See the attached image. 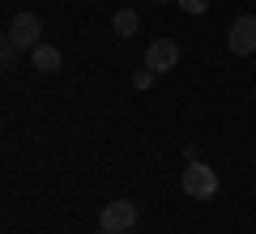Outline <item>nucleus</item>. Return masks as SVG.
Returning <instances> with one entry per match:
<instances>
[{
  "instance_id": "f03ea898",
  "label": "nucleus",
  "mask_w": 256,
  "mask_h": 234,
  "mask_svg": "<svg viewBox=\"0 0 256 234\" xmlns=\"http://www.w3.org/2000/svg\"><path fill=\"white\" fill-rule=\"evenodd\" d=\"M137 226V205L132 200H111L98 213V234H128Z\"/></svg>"
},
{
  "instance_id": "f257e3e1",
  "label": "nucleus",
  "mask_w": 256,
  "mask_h": 234,
  "mask_svg": "<svg viewBox=\"0 0 256 234\" xmlns=\"http://www.w3.org/2000/svg\"><path fill=\"white\" fill-rule=\"evenodd\" d=\"M180 188H184V196H192V200H214L218 196V171H210L205 162L192 158V162L184 166V175H180Z\"/></svg>"
},
{
  "instance_id": "0eeeda50",
  "label": "nucleus",
  "mask_w": 256,
  "mask_h": 234,
  "mask_svg": "<svg viewBox=\"0 0 256 234\" xmlns=\"http://www.w3.org/2000/svg\"><path fill=\"white\" fill-rule=\"evenodd\" d=\"M111 30H116L120 38H132V34H137V13H132V9H120L116 17H111Z\"/></svg>"
},
{
  "instance_id": "39448f33",
  "label": "nucleus",
  "mask_w": 256,
  "mask_h": 234,
  "mask_svg": "<svg viewBox=\"0 0 256 234\" xmlns=\"http://www.w3.org/2000/svg\"><path fill=\"white\" fill-rule=\"evenodd\" d=\"M175 64H180V43H175V38H154V43L146 47V68L171 72Z\"/></svg>"
},
{
  "instance_id": "9d476101",
  "label": "nucleus",
  "mask_w": 256,
  "mask_h": 234,
  "mask_svg": "<svg viewBox=\"0 0 256 234\" xmlns=\"http://www.w3.org/2000/svg\"><path fill=\"white\" fill-rule=\"evenodd\" d=\"M0 60H4V68H13V64H18V47H13L9 38H4V51H0Z\"/></svg>"
},
{
  "instance_id": "20e7f679",
  "label": "nucleus",
  "mask_w": 256,
  "mask_h": 234,
  "mask_svg": "<svg viewBox=\"0 0 256 234\" xmlns=\"http://www.w3.org/2000/svg\"><path fill=\"white\" fill-rule=\"evenodd\" d=\"M226 51H230V55H256V17H252V13H244V17L230 21V30H226Z\"/></svg>"
},
{
  "instance_id": "6e6552de",
  "label": "nucleus",
  "mask_w": 256,
  "mask_h": 234,
  "mask_svg": "<svg viewBox=\"0 0 256 234\" xmlns=\"http://www.w3.org/2000/svg\"><path fill=\"white\" fill-rule=\"evenodd\" d=\"M154 77H158L154 68H141L137 77H132V85H137V90H150V81H154Z\"/></svg>"
},
{
  "instance_id": "f8f14e48",
  "label": "nucleus",
  "mask_w": 256,
  "mask_h": 234,
  "mask_svg": "<svg viewBox=\"0 0 256 234\" xmlns=\"http://www.w3.org/2000/svg\"><path fill=\"white\" fill-rule=\"evenodd\" d=\"M128 234H132V230H128Z\"/></svg>"
},
{
  "instance_id": "7ed1b4c3",
  "label": "nucleus",
  "mask_w": 256,
  "mask_h": 234,
  "mask_svg": "<svg viewBox=\"0 0 256 234\" xmlns=\"http://www.w3.org/2000/svg\"><path fill=\"white\" fill-rule=\"evenodd\" d=\"M9 38L18 51H34L38 43H43V21H38V13H18V17L9 21Z\"/></svg>"
},
{
  "instance_id": "423d86ee",
  "label": "nucleus",
  "mask_w": 256,
  "mask_h": 234,
  "mask_svg": "<svg viewBox=\"0 0 256 234\" xmlns=\"http://www.w3.org/2000/svg\"><path fill=\"white\" fill-rule=\"evenodd\" d=\"M30 68H34V72H60V47L38 43L34 51H30Z\"/></svg>"
},
{
  "instance_id": "1a4fd4ad",
  "label": "nucleus",
  "mask_w": 256,
  "mask_h": 234,
  "mask_svg": "<svg viewBox=\"0 0 256 234\" xmlns=\"http://www.w3.org/2000/svg\"><path fill=\"white\" fill-rule=\"evenodd\" d=\"M180 9L184 13H205V9H210V0H180Z\"/></svg>"
},
{
  "instance_id": "9b49d317",
  "label": "nucleus",
  "mask_w": 256,
  "mask_h": 234,
  "mask_svg": "<svg viewBox=\"0 0 256 234\" xmlns=\"http://www.w3.org/2000/svg\"><path fill=\"white\" fill-rule=\"evenodd\" d=\"M154 4H171V0H154Z\"/></svg>"
}]
</instances>
